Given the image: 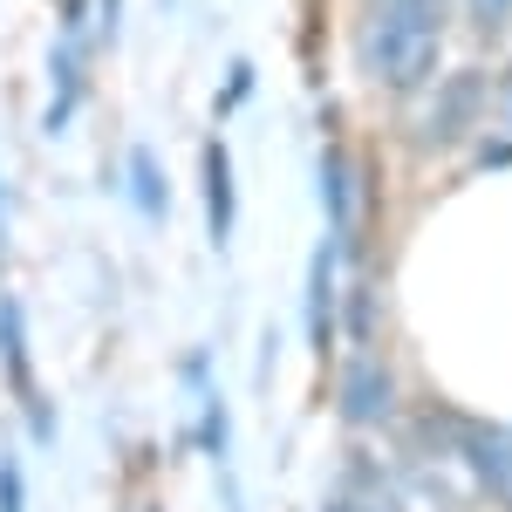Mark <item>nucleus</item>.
Instances as JSON below:
<instances>
[{
	"label": "nucleus",
	"mask_w": 512,
	"mask_h": 512,
	"mask_svg": "<svg viewBox=\"0 0 512 512\" xmlns=\"http://www.w3.org/2000/svg\"><path fill=\"white\" fill-rule=\"evenodd\" d=\"M0 512H28V499H21V458L14 451H0Z\"/></svg>",
	"instance_id": "obj_13"
},
{
	"label": "nucleus",
	"mask_w": 512,
	"mask_h": 512,
	"mask_svg": "<svg viewBox=\"0 0 512 512\" xmlns=\"http://www.w3.org/2000/svg\"><path fill=\"white\" fill-rule=\"evenodd\" d=\"M321 198H328V226H335V239H342V226H349V158L342 151H321Z\"/></svg>",
	"instance_id": "obj_11"
},
{
	"label": "nucleus",
	"mask_w": 512,
	"mask_h": 512,
	"mask_svg": "<svg viewBox=\"0 0 512 512\" xmlns=\"http://www.w3.org/2000/svg\"><path fill=\"white\" fill-rule=\"evenodd\" d=\"M233 219H239L233 151L212 137V144H205V233H212V246H226V239H233Z\"/></svg>",
	"instance_id": "obj_6"
},
{
	"label": "nucleus",
	"mask_w": 512,
	"mask_h": 512,
	"mask_svg": "<svg viewBox=\"0 0 512 512\" xmlns=\"http://www.w3.org/2000/svg\"><path fill=\"white\" fill-rule=\"evenodd\" d=\"M499 110H506V123H512V69H506V82H499Z\"/></svg>",
	"instance_id": "obj_16"
},
{
	"label": "nucleus",
	"mask_w": 512,
	"mask_h": 512,
	"mask_svg": "<svg viewBox=\"0 0 512 512\" xmlns=\"http://www.w3.org/2000/svg\"><path fill=\"white\" fill-rule=\"evenodd\" d=\"M82 41L76 35H62L55 48H48V82H55V96H48V137H62L69 130V117H76V103H82Z\"/></svg>",
	"instance_id": "obj_7"
},
{
	"label": "nucleus",
	"mask_w": 512,
	"mask_h": 512,
	"mask_svg": "<svg viewBox=\"0 0 512 512\" xmlns=\"http://www.w3.org/2000/svg\"><path fill=\"white\" fill-rule=\"evenodd\" d=\"M123 28V0H103V41H117Z\"/></svg>",
	"instance_id": "obj_15"
},
{
	"label": "nucleus",
	"mask_w": 512,
	"mask_h": 512,
	"mask_svg": "<svg viewBox=\"0 0 512 512\" xmlns=\"http://www.w3.org/2000/svg\"><path fill=\"white\" fill-rule=\"evenodd\" d=\"M328 512H403V499L376 478V465H349V485L328 499Z\"/></svg>",
	"instance_id": "obj_10"
},
{
	"label": "nucleus",
	"mask_w": 512,
	"mask_h": 512,
	"mask_svg": "<svg viewBox=\"0 0 512 512\" xmlns=\"http://www.w3.org/2000/svg\"><path fill=\"white\" fill-rule=\"evenodd\" d=\"M21 321H28L21 301L0 294V376H7V390L28 403V396H35V369H28V335H21Z\"/></svg>",
	"instance_id": "obj_9"
},
{
	"label": "nucleus",
	"mask_w": 512,
	"mask_h": 512,
	"mask_svg": "<svg viewBox=\"0 0 512 512\" xmlns=\"http://www.w3.org/2000/svg\"><path fill=\"white\" fill-rule=\"evenodd\" d=\"M123 185H130V205L144 212V226H164V219H171V171H164V158L151 144H130Z\"/></svg>",
	"instance_id": "obj_5"
},
{
	"label": "nucleus",
	"mask_w": 512,
	"mask_h": 512,
	"mask_svg": "<svg viewBox=\"0 0 512 512\" xmlns=\"http://www.w3.org/2000/svg\"><path fill=\"white\" fill-rule=\"evenodd\" d=\"M451 444H458V458L472 465L478 492L512 512V424H458Z\"/></svg>",
	"instance_id": "obj_3"
},
{
	"label": "nucleus",
	"mask_w": 512,
	"mask_h": 512,
	"mask_svg": "<svg viewBox=\"0 0 512 512\" xmlns=\"http://www.w3.org/2000/svg\"><path fill=\"white\" fill-rule=\"evenodd\" d=\"M246 96H253V62L239 55L233 69H226V89H219V117H233V110L246 103Z\"/></svg>",
	"instance_id": "obj_12"
},
{
	"label": "nucleus",
	"mask_w": 512,
	"mask_h": 512,
	"mask_svg": "<svg viewBox=\"0 0 512 512\" xmlns=\"http://www.w3.org/2000/svg\"><path fill=\"white\" fill-rule=\"evenodd\" d=\"M465 14H472V21H485V28H499V21L512 14V0H465Z\"/></svg>",
	"instance_id": "obj_14"
},
{
	"label": "nucleus",
	"mask_w": 512,
	"mask_h": 512,
	"mask_svg": "<svg viewBox=\"0 0 512 512\" xmlns=\"http://www.w3.org/2000/svg\"><path fill=\"white\" fill-rule=\"evenodd\" d=\"M328 335H335V239H321L308 260V342L328 349Z\"/></svg>",
	"instance_id": "obj_8"
},
{
	"label": "nucleus",
	"mask_w": 512,
	"mask_h": 512,
	"mask_svg": "<svg viewBox=\"0 0 512 512\" xmlns=\"http://www.w3.org/2000/svg\"><path fill=\"white\" fill-rule=\"evenodd\" d=\"M390 403H396L390 369L376 355H355L349 369H342V417H349L355 431H376V424H390Z\"/></svg>",
	"instance_id": "obj_4"
},
{
	"label": "nucleus",
	"mask_w": 512,
	"mask_h": 512,
	"mask_svg": "<svg viewBox=\"0 0 512 512\" xmlns=\"http://www.w3.org/2000/svg\"><path fill=\"white\" fill-rule=\"evenodd\" d=\"M451 0H362L355 21V62L383 82L390 96H417L437 76Z\"/></svg>",
	"instance_id": "obj_1"
},
{
	"label": "nucleus",
	"mask_w": 512,
	"mask_h": 512,
	"mask_svg": "<svg viewBox=\"0 0 512 512\" xmlns=\"http://www.w3.org/2000/svg\"><path fill=\"white\" fill-rule=\"evenodd\" d=\"M0 205H7V192H0Z\"/></svg>",
	"instance_id": "obj_17"
},
{
	"label": "nucleus",
	"mask_w": 512,
	"mask_h": 512,
	"mask_svg": "<svg viewBox=\"0 0 512 512\" xmlns=\"http://www.w3.org/2000/svg\"><path fill=\"white\" fill-rule=\"evenodd\" d=\"M485 96H492V89H485V76H478V69L451 76L431 96V110H424V123H417V137H424L431 151H458V144H465V130L485 117Z\"/></svg>",
	"instance_id": "obj_2"
}]
</instances>
